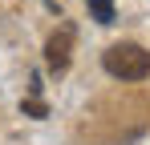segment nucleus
Returning <instances> with one entry per match:
<instances>
[{"label":"nucleus","mask_w":150,"mask_h":145,"mask_svg":"<svg viewBox=\"0 0 150 145\" xmlns=\"http://www.w3.org/2000/svg\"><path fill=\"white\" fill-rule=\"evenodd\" d=\"M69 61H73V24H61L45 45V65H49L53 77H61L69 69Z\"/></svg>","instance_id":"nucleus-2"},{"label":"nucleus","mask_w":150,"mask_h":145,"mask_svg":"<svg viewBox=\"0 0 150 145\" xmlns=\"http://www.w3.org/2000/svg\"><path fill=\"white\" fill-rule=\"evenodd\" d=\"M21 109H25L28 117H49V105H45L41 97H28V101H25V105H21Z\"/></svg>","instance_id":"nucleus-4"},{"label":"nucleus","mask_w":150,"mask_h":145,"mask_svg":"<svg viewBox=\"0 0 150 145\" xmlns=\"http://www.w3.org/2000/svg\"><path fill=\"white\" fill-rule=\"evenodd\" d=\"M89 16L98 24H114V0H89Z\"/></svg>","instance_id":"nucleus-3"},{"label":"nucleus","mask_w":150,"mask_h":145,"mask_svg":"<svg viewBox=\"0 0 150 145\" xmlns=\"http://www.w3.org/2000/svg\"><path fill=\"white\" fill-rule=\"evenodd\" d=\"M101 69L110 72L114 81H146L150 77V52L134 40H122V45H110L101 52Z\"/></svg>","instance_id":"nucleus-1"}]
</instances>
